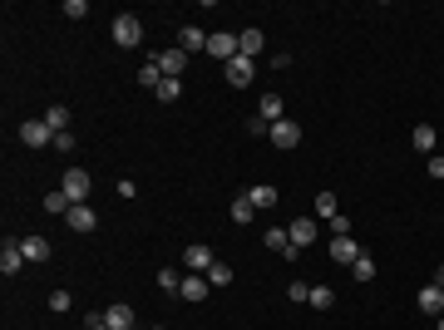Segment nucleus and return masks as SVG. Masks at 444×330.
<instances>
[{"label":"nucleus","instance_id":"obj_1","mask_svg":"<svg viewBox=\"0 0 444 330\" xmlns=\"http://www.w3.org/2000/svg\"><path fill=\"white\" fill-rule=\"evenodd\" d=\"M138 40H143V20H138V15H114V44L134 49Z\"/></svg>","mask_w":444,"mask_h":330},{"label":"nucleus","instance_id":"obj_2","mask_svg":"<svg viewBox=\"0 0 444 330\" xmlns=\"http://www.w3.org/2000/svg\"><path fill=\"white\" fill-rule=\"evenodd\" d=\"M20 143H25V148H49V143H54V129H49L45 119H25V124H20Z\"/></svg>","mask_w":444,"mask_h":330},{"label":"nucleus","instance_id":"obj_3","mask_svg":"<svg viewBox=\"0 0 444 330\" xmlns=\"http://www.w3.org/2000/svg\"><path fill=\"white\" fill-rule=\"evenodd\" d=\"M65 192H70V202H89V188H94V178L84 173V168H65V183H60Z\"/></svg>","mask_w":444,"mask_h":330},{"label":"nucleus","instance_id":"obj_4","mask_svg":"<svg viewBox=\"0 0 444 330\" xmlns=\"http://www.w3.org/2000/svg\"><path fill=\"white\" fill-rule=\"evenodd\" d=\"M252 79H257V60H247V54L228 60V84H232V89H247Z\"/></svg>","mask_w":444,"mask_h":330},{"label":"nucleus","instance_id":"obj_5","mask_svg":"<svg viewBox=\"0 0 444 330\" xmlns=\"http://www.w3.org/2000/svg\"><path fill=\"white\" fill-rule=\"evenodd\" d=\"M212 247H203V242H193V247H183V266L188 271H198V277H207V271H212Z\"/></svg>","mask_w":444,"mask_h":330},{"label":"nucleus","instance_id":"obj_6","mask_svg":"<svg viewBox=\"0 0 444 330\" xmlns=\"http://www.w3.org/2000/svg\"><path fill=\"white\" fill-rule=\"evenodd\" d=\"M153 65L163 69V79H183V69H188V54H183V49H163V54H153Z\"/></svg>","mask_w":444,"mask_h":330},{"label":"nucleus","instance_id":"obj_7","mask_svg":"<svg viewBox=\"0 0 444 330\" xmlns=\"http://www.w3.org/2000/svg\"><path fill=\"white\" fill-rule=\"evenodd\" d=\"M267 138L287 153V148H296V143H301V124H296V119H282V124H271V133H267Z\"/></svg>","mask_w":444,"mask_h":330},{"label":"nucleus","instance_id":"obj_8","mask_svg":"<svg viewBox=\"0 0 444 330\" xmlns=\"http://www.w3.org/2000/svg\"><path fill=\"white\" fill-rule=\"evenodd\" d=\"M415 301H420V311H425V315H434V320L444 315V286H439V281L420 286V296H415Z\"/></svg>","mask_w":444,"mask_h":330},{"label":"nucleus","instance_id":"obj_9","mask_svg":"<svg viewBox=\"0 0 444 330\" xmlns=\"http://www.w3.org/2000/svg\"><path fill=\"white\" fill-rule=\"evenodd\" d=\"M287 237H292V247H296V251H306V247L316 242V217H296V222L287 227Z\"/></svg>","mask_w":444,"mask_h":330},{"label":"nucleus","instance_id":"obj_10","mask_svg":"<svg viewBox=\"0 0 444 330\" xmlns=\"http://www.w3.org/2000/svg\"><path fill=\"white\" fill-rule=\"evenodd\" d=\"M65 222H70L74 232H94V227H99V212H94L89 202H74V207H70V217H65Z\"/></svg>","mask_w":444,"mask_h":330},{"label":"nucleus","instance_id":"obj_11","mask_svg":"<svg viewBox=\"0 0 444 330\" xmlns=\"http://www.w3.org/2000/svg\"><path fill=\"white\" fill-rule=\"evenodd\" d=\"M207 54H212V60H222V65H228V60H237V35H212L207 40Z\"/></svg>","mask_w":444,"mask_h":330},{"label":"nucleus","instance_id":"obj_12","mask_svg":"<svg viewBox=\"0 0 444 330\" xmlns=\"http://www.w3.org/2000/svg\"><path fill=\"white\" fill-rule=\"evenodd\" d=\"M20 266H25V251H20V242L6 237V247H0V271H6V277H20Z\"/></svg>","mask_w":444,"mask_h":330},{"label":"nucleus","instance_id":"obj_13","mask_svg":"<svg viewBox=\"0 0 444 330\" xmlns=\"http://www.w3.org/2000/svg\"><path fill=\"white\" fill-rule=\"evenodd\" d=\"M207 40H212V35H207V30H198V25H183V30H178V49H183V54L207 49Z\"/></svg>","mask_w":444,"mask_h":330},{"label":"nucleus","instance_id":"obj_14","mask_svg":"<svg viewBox=\"0 0 444 330\" xmlns=\"http://www.w3.org/2000/svg\"><path fill=\"white\" fill-rule=\"evenodd\" d=\"M262 242H267L271 251H282L287 261H296V256H301V251L292 247V237H287V227H267V237H262Z\"/></svg>","mask_w":444,"mask_h":330},{"label":"nucleus","instance_id":"obj_15","mask_svg":"<svg viewBox=\"0 0 444 330\" xmlns=\"http://www.w3.org/2000/svg\"><path fill=\"white\" fill-rule=\"evenodd\" d=\"M410 143H415V148H420V153L429 158V153H434V143H439V129H434V124H415Z\"/></svg>","mask_w":444,"mask_h":330},{"label":"nucleus","instance_id":"obj_16","mask_svg":"<svg viewBox=\"0 0 444 330\" xmlns=\"http://www.w3.org/2000/svg\"><path fill=\"white\" fill-rule=\"evenodd\" d=\"M104 320H109V330H134V306H124V301H119V306H109Z\"/></svg>","mask_w":444,"mask_h":330},{"label":"nucleus","instance_id":"obj_17","mask_svg":"<svg viewBox=\"0 0 444 330\" xmlns=\"http://www.w3.org/2000/svg\"><path fill=\"white\" fill-rule=\"evenodd\" d=\"M183 301H207V277H198V271H188L183 277V291H178Z\"/></svg>","mask_w":444,"mask_h":330},{"label":"nucleus","instance_id":"obj_18","mask_svg":"<svg viewBox=\"0 0 444 330\" xmlns=\"http://www.w3.org/2000/svg\"><path fill=\"white\" fill-rule=\"evenodd\" d=\"M267 49V35L262 30H242L237 35V54H247V60H252V54H262Z\"/></svg>","mask_w":444,"mask_h":330},{"label":"nucleus","instance_id":"obj_19","mask_svg":"<svg viewBox=\"0 0 444 330\" xmlns=\"http://www.w3.org/2000/svg\"><path fill=\"white\" fill-rule=\"evenodd\" d=\"M20 251H25V261H49V251H54V247L35 232V237H25V242H20Z\"/></svg>","mask_w":444,"mask_h":330},{"label":"nucleus","instance_id":"obj_20","mask_svg":"<svg viewBox=\"0 0 444 330\" xmlns=\"http://www.w3.org/2000/svg\"><path fill=\"white\" fill-rule=\"evenodd\" d=\"M331 256H336V261H346V266H351V261H356V256H365V251L356 247V237H336V242H331Z\"/></svg>","mask_w":444,"mask_h":330},{"label":"nucleus","instance_id":"obj_21","mask_svg":"<svg viewBox=\"0 0 444 330\" xmlns=\"http://www.w3.org/2000/svg\"><path fill=\"white\" fill-rule=\"evenodd\" d=\"M70 207H74V202H70V192H65V188H49V192H45V212L70 217Z\"/></svg>","mask_w":444,"mask_h":330},{"label":"nucleus","instance_id":"obj_22","mask_svg":"<svg viewBox=\"0 0 444 330\" xmlns=\"http://www.w3.org/2000/svg\"><path fill=\"white\" fill-rule=\"evenodd\" d=\"M247 197H252V207H257V212H267V207H276V188H271V183H257V188H252Z\"/></svg>","mask_w":444,"mask_h":330},{"label":"nucleus","instance_id":"obj_23","mask_svg":"<svg viewBox=\"0 0 444 330\" xmlns=\"http://www.w3.org/2000/svg\"><path fill=\"white\" fill-rule=\"evenodd\" d=\"M45 124H49L54 133H65V129H70V108H65V104H49V108H45Z\"/></svg>","mask_w":444,"mask_h":330},{"label":"nucleus","instance_id":"obj_24","mask_svg":"<svg viewBox=\"0 0 444 330\" xmlns=\"http://www.w3.org/2000/svg\"><path fill=\"white\" fill-rule=\"evenodd\" d=\"M252 217H257V207H252V197H247V192H237V197H232V222H242V227H247V222H252Z\"/></svg>","mask_w":444,"mask_h":330},{"label":"nucleus","instance_id":"obj_25","mask_svg":"<svg viewBox=\"0 0 444 330\" xmlns=\"http://www.w3.org/2000/svg\"><path fill=\"white\" fill-rule=\"evenodd\" d=\"M257 114H262L267 124H282V119H287V114H282V99H276V94H267V99H262V108H257Z\"/></svg>","mask_w":444,"mask_h":330},{"label":"nucleus","instance_id":"obj_26","mask_svg":"<svg viewBox=\"0 0 444 330\" xmlns=\"http://www.w3.org/2000/svg\"><path fill=\"white\" fill-rule=\"evenodd\" d=\"M311 212L331 222V217H336V192H316V207H311Z\"/></svg>","mask_w":444,"mask_h":330},{"label":"nucleus","instance_id":"obj_27","mask_svg":"<svg viewBox=\"0 0 444 330\" xmlns=\"http://www.w3.org/2000/svg\"><path fill=\"white\" fill-rule=\"evenodd\" d=\"M153 94H158L163 104H173V99H183V79H163V84H158Z\"/></svg>","mask_w":444,"mask_h":330},{"label":"nucleus","instance_id":"obj_28","mask_svg":"<svg viewBox=\"0 0 444 330\" xmlns=\"http://www.w3.org/2000/svg\"><path fill=\"white\" fill-rule=\"evenodd\" d=\"M351 277H356V281H375V261H370V256H356V261H351Z\"/></svg>","mask_w":444,"mask_h":330},{"label":"nucleus","instance_id":"obj_29","mask_svg":"<svg viewBox=\"0 0 444 330\" xmlns=\"http://www.w3.org/2000/svg\"><path fill=\"white\" fill-rule=\"evenodd\" d=\"M232 281V266L228 261H212V271H207V286H228Z\"/></svg>","mask_w":444,"mask_h":330},{"label":"nucleus","instance_id":"obj_30","mask_svg":"<svg viewBox=\"0 0 444 330\" xmlns=\"http://www.w3.org/2000/svg\"><path fill=\"white\" fill-rule=\"evenodd\" d=\"M158 286H163V291H183V271L163 266V271H158Z\"/></svg>","mask_w":444,"mask_h":330},{"label":"nucleus","instance_id":"obj_31","mask_svg":"<svg viewBox=\"0 0 444 330\" xmlns=\"http://www.w3.org/2000/svg\"><path fill=\"white\" fill-rule=\"evenodd\" d=\"M311 306L316 311H331V306H336V291H331V286H311Z\"/></svg>","mask_w":444,"mask_h":330},{"label":"nucleus","instance_id":"obj_32","mask_svg":"<svg viewBox=\"0 0 444 330\" xmlns=\"http://www.w3.org/2000/svg\"><path fill=\"white\" fill-rule=\"evenodd\" d=\"M138 84H143V89H158V84H163V69H158V65L148 60V65L138 69Z\"/></svg>","mask_w":444,"mask_h":330},{"label":"nucleus","instance_id":"obj_33","mask_svg":"<svg viewBox=\"0 0 444 330\" xmlns=\"http://www.w3.org/2000/svg\"><path fill=\"white\" fill-rule=\"evenodd\" d=\"M331 232H336V237H351V217L336 212V217H331Z\"/></svg>","mask_w":444,"mask_h":330},{"label":"nucleus","instance_id":"obj_34","mask_svg":"<svg viewBox=\"0 0 444 330\" xmlns=\"http://www.w3.org/2000/svg\"><path fill=\"white\" fill-rule=\"evenodd\" d=\"M65 15H70V20H84L89 6H84V0H65Z\"/></svg>","mask_w":444,"mask_h":330},{"label":"nucleus","instance_id":"obj_35","mask_svg":"<svg viewBox=\"0 0 444 330\" xmlns=\"http://www.w3.org/2000/svg\"><path fill=\"white\" fill-rule=\"evenodd\" d=\"M425 173H429V178H444V153H429V163H425Z\"/></svg>","mask_w":444,"mask_h":330},{"label":"nucleus","instance_id":"obj_36","mask_svg":"<svg viewBox=\"0 0 444 330\" xmlns=\"http://www.w3.org/2000/svg\"><path fill=\"white\" fill-rule=\"evenodd\" d=\"M287 296H292V301H311V286H306V281H292Z\"/></svg>","mask_w":444,"mask_h":330},{"label":"nucleus","instance_id":"obj_37","mask_svg":"<svg viewBox=\"0 0 444 330\" xmlns=\"http://www.w3.org/2000/svg\"><path fill=\"white\" fill-rule=\"evenodd\" d=\"M49 311H70V291H49Z\"/></svg>","mask_w":444,"mask_h":330},{"label":"nucleus","instance_id":"obj_38","mask_svg":"<svg viewBox=\"0 0 444 330\" xmlns=\"http://www.w3.org/2000/svg\"><path fill=\"white\" fill-rule=\"evenodd\" d=\"M247 133H271V124H267V119L257 114V119H247Z\"/></svg>","mask_w":444,"mask_h":330},{"label":"nucleus","instance_id":"obj_39","mask_svg":"<svg viewBox=\"0 0 444 330\" xmlns=\"http://www.w3.org/2000/svg\"><path fill=\"white\" fill-rule=\"evenodd\" d=\"M84 330H109V320H104V311H99V315H89V320H84Z\"/></svg>","mask_w":444,"mask_h":330},{"label":"nucleus","instance_id":"obj_40","mask_svg":"<svg viewBox=\"0 0 444 330\" xmlns=\"http://www.w3.org/2000/svg\"><path fill=\"white\" fill-rule=\"evenodd\" d=\"M434 281H439V286H444V261H439V277H434Z\"/></svg>","mask_w":444,"mask_h":330},{"label":"nucleus","instance_id":"obj_41","mask_svg":"<svg viewBox=\"0 0 444 330\" xmlns=\"http://www.w3.org/2000/svg\"><path fill=\"white\" fill-rule=\"evenodd\" d=\"M153 330H168V325H153Z\"/></svg>","mask_w":444,"mask_h":330},{"label":"nucleus","instance_id":"obj_42","mask_svg":"<svg viewBox=\"0 0 444 330\" xmlns=\"http://www.w3.org/2000/svg\"><path fill=\"white\" fill-rule=\"evenodd\" d=\"M439 330H444V315H439Z\"/></svg>","mask_w":444,"mask_h":330}]
</instances>
